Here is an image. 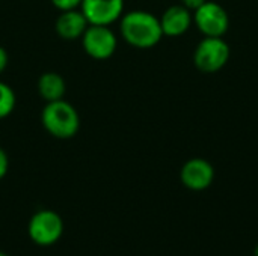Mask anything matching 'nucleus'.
Returning <instances> with one entry per match:
<instances>
[{"mask_svg": "<svg viewBox=\"0 0 258 256\" xmlns=\"http://www.w3.org/2000/svg\"><path fill=\"white\" fill-rule=\"evenodd\" d=\"M36 89L39 97L45 101H57L62 100L65 97L67 92V83L63 80V77L54 71H48L41 74V77L38 78L36 83Z\"/></svg>", "mask_w": 258, "mask_h": 256, "instance_id": "9b49d317", "label": "nucleus"}, {"mask_svg": "<svg viewBox=\"0 0 258 256\" xmlns=\"http://www.w3.org/2000/svg\"><path fill=\"white\" fill-rule=\"evenodd\" d=\"M15 104H17V97L14 89L8 83L0 80V119L8 118L14 112Z\"/></svg>", "mask_w": 258, "mask_h": 256, "instance_id": "f8f14e48", "label": "nucleus"}, {"mask_svg": "<svg viewBox=\"0 0 258 256\" xmlns=\"http://www.w3.org/2000/svg\"><path fill=\"white\" fill-rule=\"evenodd\" d=\"M204 2H206V0H180V3H181L183 6H186L187 9H190L192 12H194L197 8H200Z\"/></svg>", "mask_w": 258, "mask_h": 256, "instance_id": "2eb2a0df", "label": "nucleus"}, {"mask_svg": "<svg viewBox=\"0 0 258 256\" xmlns=\"http://www.w3.org/2000/svg\"><path fill=\"white\" fill-rule=\"evenodd\" d=\"M41 124L51 137L67 140L79 133L80 116L77 109L62 98L45 103L41 112Z\"/></svg>", "mask_w": 258, "mask_h": 256, "instance_id": "f03ea898", "label": "nucleus"}, {"mask_svg": "<svg viewBox=\"0 0 258 256\" xmlns=\"http://www.w3.org/2000/svg\"><path fill=\"white\" fill-rule=\"evenodd\" d=\"M9 169V158L3 148H0V180H3Z\"/></svg>", "mask_w": 258, "mask_h": 256, "instance_id": "4468645a", "label": "nucleus"}, {"mask_svg": "<svg viewBox=\"0 0 258 256\" xmlns=\"http://www.w3.org/2000/svg\"><path fill=\"white\" fill-rule=\"evenodd\" d=\"M0 256H8V255H6L5 252H0Z\"/></svg>", "mask_w": 258, "mask_h": 256, "instance_id": "a211bd4d", "label": "nucleus"}, {"mask_svg": "<svg viewBox=\"0 0 258 256\" xmlns=\"http://www.w3.org/2000/svg\"><path fill=\"white\" fill-rule=\"evenodd\" d=\"M30 240L38 246H51L57 243L63 234V220L53 210L36 211L27 226Z\"/></svg>", "mask_w": 258, "mask_h": 256, "instance_id": "39448f33", "label": "nucleus"}, {"mask_svg": "<svg viewBox=\"0 0 258 256\" xmlns=\"http://www.w3.org/2000/svg\"><path fill=\"white\" fill-rule=\"evenodd\" d=\"M85 53L95 60L112 57L118 48V36L110 26L89 24L80 38Z\"/></svg>", "mask_w": 258, "mask_h": 256, "instance_id": "423d86ee", "label": "nucleus"}, {"mask_svg": "<svg viewBox=\"0 0 258 256\" xmlns=\"http://www.w3.org/2000/svg\"><path fill=\"white\" fill-rule=\"evenodd\" d=\"M194 26L203 36L224 38L230 29V15L227 9L213 0H206L194 12Z\"/></svg>", "mask_w": 258, "mask_h": 256, "instance_id": "20e7f679", "label": "nucleus"}, {"mask_svg": "<svg viewBox=\"0 0 258 256\" xmlns=\"http://www.w3.org/2000/svg\"><path fill=\"white\" fill-rule=\"evenodd\" d=\"M231 50L224 38L204 36L194 50V65L204 74L221 71L230 60Z\"/></svg>", "mask_w": 258, "mask_h": 256, "instance_id": "7ed1b4c3", "label": "nucleus"}, {"mask_svg": "<svg viewBox=\"0 0 258 256\" xmlns=\"http://www.w3.org/2000/svg\"><path fill=\"white\" fill-rule=\"evenodd\" d=\"M159 20H160L163 36H169V38L181 36L186 32H189V29L194 26L192 11L183 6L181 3L166 8L159 17Z\"/></svg>", "mask_w": 258, "mask_h": 256, "instance_id": "1a4fd4ad", "label": "nucleus"}, {"mask_svg": "<svg viewBox=\"0 0 258 256\" xmlns=\"http://www.w3.org/2000/svg\"><path fill=\"white\" fill-rule=\"evenodd\" d=\"M124 0H82L80 11L89 24L112 26L124 14Z\"/></svg>", "mask_w": 258, "mask_h": 256, "instance_id": "0eeeda50", "label": "nucleus"}, {"mask_svg": "<svg viewBox=\"0 0 258 256\" xmlns=\"http://www.w3.org/2000/svg\"><path fill=\"white\" fill-rule=\"evenodd\" d=\"M254 256H258V244L255 246V249H254Z\"/></svg>", "mask_w": 258, "mask_h": 256, "instance_id": "f3484780", "label": "nucleus"}, {"mask_svg": "<svg viewBox=\"0 0 258 256\" xmlns=\"http://www.w3.org/2000/svg\"><path fill=\"white\" fill-rule=\"evenodd\" d=\"M53 3V6L62 12V11H70V9H79L82 0H50Z\"/></svg>", "mask_w": 258, "mask_h": 256, "instance_id": "ddd939ff", "label": "nucleus"}, {"mask_svg": "<svg viewBox=\"0 0 258 256\" xmlns=\"http://www.w3.org/2000/svg\"><path fill=\"white\" fill-rule=\"evenodd\" d=\"M8 62H9V56H8V51L0 45V74L6 69L8 66Z\"/></svg>", "mask_w": 258, "mask_h": 256, "instance_id": "dca6fc26", "label": "nucleus"}, {"mask_svg": "<svg viewBox=\"0 0 258 256\" xmlns=\"http://www.w3.org/2000/svg\"><path fill=\"white\" fill-rule=\"evenodd\" d=\"M118 23L121 38L135 48H153L163 38L160 20L150 11L133 9L124 12Z\"/></svg>", "mask_w": 258, "mask_h": 256, "instance_id": "f257e3e1", "label": "nucleus"}, {"mask_svg": "<svg viewBox=\"0 0 258 256\" xmlns=\"http://www.w3.org/2000/svg\"><path fill=\"white\" fill-rule=\"evenodd\" d=\"M180 181L192 192H204L215 181V167L209 160L194 157L181 166Z\"/></svg>", "mask_w": 258, "mask_h": 256, "instance_id": "6e6552de", "label": "nucleus"}, {"mask_svg": "<svg viewBox=\"0 0 258 256\" xmlns=\"http://www.w3.org/2000/svg\"><path fill=\"white\" fill-rule=\"evenodd\" d=\"M88 26H89V23L80 9L62 11L54 21V30H56L57 36L62 38L63 41L80 39Z\"/></svg>", "mask_w": 258, "mask_h": 256, "instance_id": "9d476101", "label": "nucleus"}]
</instances>
